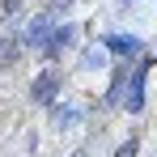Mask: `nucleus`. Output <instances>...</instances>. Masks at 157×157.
I'll return each instance as SVG.
<instances>
[{
    "label": "nucleus",
    "instance_id": "7ed1b4c3",
    "mask_svg": "<svg viewBox=\"0 0 157 157\" xmlns=\"http://www.w3.org/2000/svg\"><path fill=\"white\" fill-rule=\"evenodd\" d=\"M55 123H59V128L77 123V110H72V106H55Z\"/></svg>",
    "mask_w": 157,
    "mask_h": 157
},
{
    "label": "nucleus",
    "instance_id": "39448f33",
    "mask_svg": "<svg viewBox=\"0 0 157 157\" xmlns=\"http://www.w3.org/2000/svg\"><path fill=\"white\" fill-rule=\"evenodd\" d=\"M17 4H21V0H0V13L9 17V13H17Z\"/></svg>",
    "mask_w": 157,
    "mask_h": 157
},
{
    "label": "nucleus",
    "instance_id": "f03ea898",
    "mask_svg": "<svg viewBox=\"0 0 157 157\" xmlns=\"http://www.w3.org/2000/svg\"><path fill=\"white\" fill-rule=\"evenodd\" d=\"M17 55H21V43H17L13 34H0V68H13Z\"/></svg>",
    "mask_w": 157,
    "mask_h": 157
},
{
    "label": "nucleus",
    "instance_id": "423d86ee",
    "mask_svg": "<svg viewBox=\"0 0 157 157\" xmlns=\"http://www.w3.org/2000/svg\"><path fill=\"white\" fill-rule=\"evenodd\" d=\"M68 157H89V153H68Z\"/></svg>",
    "mask_w": 157,
    "mask_h": 157
},
{
    "label": "nucleus",
    "instance_id": "20e7f679",
    "mask_svg": "<svg viewBox=\"0 0 157 157\" xmlns=\"http://www.w3.org/2000/svg\"><path fill=\"white\" fill-rule=\"evenodd\" d=\"M115 157H136V140H128V144H119V153Z\"/></svg>",
    "mask_w": 157,
    "mask_h": 157
},
{
    "label": "nucleus",
    "instance_id": "f257e3e1",
    "mask_svg": "<svg viewBox=\"0 0 157 157\" xmlns=\"http://www.w3.org/2000/svg\"><path fill=\"white\" fill-rule=\"evenodd\" d=\"M55 89H59V72H55V68H47V72H38V77H34L30 98H34L38 106H51V102H55Z\"/></svg>",
    "mask_w": 157,
    "mask_h": 157
}]
</instances>
